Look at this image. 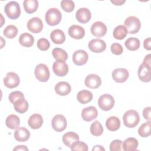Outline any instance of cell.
Listing matches in <instances>:
<instances>
[{
	"label": "cell",
	"mask_w": 151,
	"mask_h": 151,
	"mask_svg": "<svg viewBox=\"0 0 151 151\" xmlns=\"http://www.w3.org/2000/svg\"><path fill=\"white\" fill-rule=\"evenodd\" d=\"M123 120L125 126L129 128H133L138 124L140 121V116L136 110H129L124 114Z\"/></svg>",
	"instance_id": "cell-1"
},
{
	"label": "cell",
	"mask_w": 151,
	"mask_h": 151,
	"mask_svg": "<svg viewBox=\"0 0 151 151\" xmlns=\"http://www.w3.org/2000/svg\"><path fill=\"white\" fill-rule=\"evenodd\" d=\"M4 12L10 19H16L21 14L20 6L16 1H10L5 5Z\"/></svg>",
	"instance_id": "cell-2"
},
{
	"label": "cell",
	"mask_w": 151,
	"mask_h": 151,
	"mask_svg": "<svg viewBox=\"0 0 151 151\" xmlns=\"http://www.w3.org/2000/svg\"><path fill=\"white\" fill-rule=\"evenodd\" d=\"M62 15L61 12L57 8H52L49 9L45 16L47 23L51 26H55L58 24L61 20Z\"/></svg>",
	"instance_id": "cell-3"
},
{
	"label": "cell",
	"mask_w": 151,
	"mask_h": 151,
	"mask_svg": "<svg viewBox=\"0 0 151 151\" xmlns=\"http://www.w3.org/2000/svg\"><path fill=\"white\" fill-rule=\"evenodd\" d=\"M124 27L127 29V32L130 34H134L139 32L141 27L139 19L134 16H130L124 21Z\"/></svg>",
	"instance_id": "cell-4"
},
{
	"label": "cell",
	"mask_w": 151,
	"mask_h": 151,
	"mask_svg": "<svg viewBox=\"0 0 151 151\" xmlns=\"http://www.w3.org/2000/svg\"><path fill=\"white\" fill-rule=\"evenodd\" d=\"M34 74L36 78L41 82H46L50 78V70L44 64H38L35 68Z\"/></svg>",
	"instance_id": "cell-5"
},
{
	"label": "cell",
	"mask_w": 151,
	"mask_h": 151,
	"mask_svg": "<svg viewBox=\"0 0 151 151\" xmlns=\"http://www.w3.org/2000/svg\"><path fill=\"white\" fill-rule=\"evenodd\" d=\"M114 99L113 97L109 94L101 95L98 100V105L99 107L104 111L111 110L114 105Z\"/></svg>",
	"instance_id": "cell-6"
},
{
	"label": "cell",
	"mask_w": 151,
	"mask_h": 151,
	"mask_svg": "<svg viewBox=\"0 0 151 151\" xmlns=\"http://www.w3.org/2000/svg\"><path fill=\"white\" fill-rule=\"evenodd\" d=\"M151 65L143 63L140 65L137 71L139 78L143 82H149L151 77Z\"/></svg>",
	"instance_id": "cell-7"
},
{
	"label": "cell",
	"mask_w": 151,
	"mask_h": 151,
	"mask_svg": "<svg viewBox=\"0 0 151 151\" xmlns=\"http://www.w3.org/2000/svg\"><path fill=\"white\" fill-rule=\"evenodd\" d=\"M67 120L62 114L55 115L51 121L52 127L57 132H61L64 130L67 127Z\"/></svg>",
	"instance_id": "cell-8"
},
{
	"label": "cell",
	"mask_w": 151,
	"mask_h": 151,
	"mask_svg": "<svg viewBox=\"0 0 151 151\" xmlns=\"http://www.w3.org/2000/svg\"><path fill=\"white\" fill-rule=\"evenodd\" d=\"M54 74L59 77H64L68 72V67L64 61L56 60L52 65Z\"/></svg>",
	"instance_id": "cell-9"
},
{
	"label": "cell",
	"mask_w": 151,
	"mask_h": 151,
	"mask_svg": "<svg viewBox=\"0 0 151 151\" xmlns=\"http://www.w3.org/2000/svg\"><path fill=\"white\" fill-rule=\"evenodd\" d=\"M20 83V79L17 74L13 72H9L6 74L4 79V85L9 88H13L17 87Z\"/></svg>",
	"instance_id": "cell-10"
},
{
	"label": "cell",
	"mask_w": 151,
	"mask_h": 151,
	"mask_svg": "<svg viewBox=\"0 0 151 151\" xmlns=\"http://www.w3.org/2000/svg\"><path fill=\"white\" fill-rule=\"evenodd\" d=\"M88 48L92 52L95 53H99L104 51L106 48V42L99 38L91 40L88 44Z\"/></svg>",
	"instance_id": "cell-11"
},
{
	"label": "cell",
	"mask_w": 151,
	"mask_h": 151,
	"mask_svg": "<svg viewBox=\"0 0 151 151\" xmlns=\"http://www.w3.org/2000/svg\"><path fill=\"white\" fill-rule=\"evenodd\" d=\"M28 29L32 33H39L43 28V23L38 17H33L27 22Z\"/></svg>",
	"instance_id": "cell-12"
},
{
	"label": "cell",
	"mask_w": 151,
	"mask_h": 151,
	"mask_svg": "<svg viewBox=\"0 0 151 151\" xmlns=\"http://www.w3.org/2000/svg\"><path fill=\"white\" fill-rule=\"evenodd\" d=\"M112 78L117 83H122L125 82L129 76L127 70L123 68H119L114 70L111 74Z\"/></svg>",
	"instance_id": "cell-13"
},
{
	"label": "cell",
	"mask_w": 151,
	"mask_h": 151,
	"mask_svg": "<svg viewBox=\"0 0 151 151\" xmlns=\"http://www.w3.org/2000/svg\"><path fill=\"white\" fill-rule=\"evenodd\" d=\"M91 34L96 37H101L106 35L107 32L106 25L101 21H97L93 24L91 27Z\"/></svg>",
	"instance_id": "cell-14"
},
{
	"label": "cell",
	"mask_w": 151,
	"mask_h": 151,
	"mask_svg": "<svg viewBox=\"0 0 151 151\" xmlns=\"http://www.w3.org/2000/svg\"><path fill=\"white\" fill-rule=\"evenodd\" d=\"M88 59V54L84 50H79L73 53V61L77 65H82L86 64Z\"/></svg>",
	"instance_id": "cell-15"
},
{
	"label": "cell",
	"mask_w": 151,
	"mask_h": 151,
	"mask_svg": "<svg viewBox=\"0 0 151 151\" xmlns=\"http://www.w3.org/2000/svg\"><path fill=\"white\" fill-rule=\"evenodd\" d=\"M85 85L92 89H95L98 88L101 84V78L97 74H91L88 75L84 80Z\"/></svg>",
	"instance_id": "cell-16"
},
{
	"label": "cell",
	"mask_w": 151,
	"mask_h": 151,
	"mask_svg": "<svg viewBox=\"0 0 151 151\" xmlns=\"http://www.w3.org/2000/svg\"><path fill=\"white\" fill-rule=\"evenodd\" d=\"M98 116L97 109L94 106H89L83 109L81 112V117L86 122H90Z\"/></svg>",
	"instance_id": "cell-17"
},
{
	"label": "cell",
	"mask_w": 151,
	"mask_h": 151,
	"mask_svg": "<svg viewBox=\"0 0 151 151\" xmlns=\"http://www.w3.org/2000/svg\"><path fill=\"white\" fill-rule=\"evenodd\" d=\"M77 20L82 24L87 23L91 19V14L90 11L86 8H81L77 10L76 14Z\"/></svg>",
	"instance_id": "cell-18"
},
{
	"label": "cell",
	"mask_w": 151,
	"mask_h": 151,
	"mask_svg": "<svg viewBox=\"0 0 151 151\" xmlns=\"http://www.w3.org/2000/svg\"><path fill=\"white\" fill-rule=\"evenodd\" d=\"M68 34L74 39L80 40L84 37L85 30L80 25H73L68 28Z\"/></svg>",
	"instance_id": "cell-19"
},
{
	"label": "cell",
	"mask_w": 151,
	"mask_h": 151,
	"mask_svg": "<svg viewBox=\"0 0 151 151\" xmlns=\"http://www.w3.org/2000/svg\"><path fill=\"white\" fill-rule=\"evenodd\" d=\"M14 137L16 140L24 142L28 140L30 137V132L24 127H19L14 132Z\"/></svg>",
	"instance_id": "cell-20"
},
{
	"label": "cell",
	"mask_w": 151,
	"mask_h": 151,
	"mask_svg": "<svg viewBox=\"0 0 151 151\" xmlns=\"http://www.w3.org/2000/svg\"><path fill=\"white\" fill-rule=\"evenodd\" d=\"M54 89L55 93L57 94L64 96L68 95L70 93L71 87L69 83L67 82L60 81L55 85Z\"/></svg>",
	"instance_id": "cell-21"
},
{
	"label": "cell",
	"mask_w": 151,
	"mask_h": 151,
	"mask_svg": "<svg viewBox=\"0 0 151 151\" xmlns=\"http://www.w3.org/2000/svg\"><path fill=\"white\" fill-rule=\"evenodd\" d=\"M43 123V119L41 115L39 114H32L28 120V124L32 129H38L41 127Z\"/></svg>",
	"instance_id": "cell-22"
},
{
	"label": "cell",
	"mask_w": 151,
	"mask_h": 151,
	"mask_svg": "<svg viewBox=\"0 0 151 151\" xmlns=\"http://www.w3.org/2000/svg\"><path fill=\"white\" fill-rule=\"evenodd\" d=\"M50 38L52 41L55 44H61L65 40V36L64 32L59 29L53 30L50 34Z\"/></svg>",
	"instance_id": "cell-23"
},
{
	"label": "cell",
	"mask_w": 151,
	"mask_h": 151,
	"mask_svg": "<svg viewBox=\"0 0 151 151\" xmlns=\"http://www.w3.org/2000/svg\"><path fill=\"white\" fill-rule=\"evenodd\" d=\"M138 141L134 137H129L126 139L122 144V149L124 151H134L137 149Z\"/></svg>",
	"instance_id": "cell-24"
},
{
	"label": "cell",
	"mask_w": 151,
	"mask_h": 151,
	"mask_svg": "<svg viewBox=\"0 0 151 151\" xmlns=\"http://www.w3.org/2000/svg\"><path fill=\"white\" fill-rule=\"evenodd\" d=\"M77 99L81 104H87L93 99V94L87 90L80 91L77 95Z\"/></svg>",
	"instance_id": "cell-25"
},
{
	"label": "cell",
	"mask_w": 151,
	"mask_h": 151,
	"mask_svg": "<svg viewBox=\"0 0 151 151\" xmlns=\"http://www.w3.org/2000/svg\"><path fill=\"white\" fill-rule=\"evenodd\" d=\"M107 129L111 132L117 130L120 127V121L116 116H111L106 122Z\"/></svg>",
	"instance_id": "cell-26"
},
{
	"label": "cell",
	"mask_w": 151,
	"mask_h": 151,
	"mask_svg": "<svg viewBox=\"0 0 151 151\" xmlns=\"http://www.w3.org/2000/svg\"><path fill=\"white\" fill-rule=\"evenodd\" d=\"M62 140L64 144L70 147L73 143L79 140V136L74 132H68L63 136Z\"/></svg>",
	"instance_id": "cell-27"
},
{
	"label": "cell",
	"mask_w": 151,
	"mask_h": 151,
	"mask_svg": "<svg viewBox=\"0 0 151 151\" xmlns=\"http://www.w3.org/2000/svg\"><path fill=\"white\" fill-rule=\"evenodd\" d=\"M19 42L21 45L25 47H31L34 44V38L31 34L24 32L20 35Z\"/></svg>",
	"instance_id": "cell-28"
},
{
	"label": "cell",
	"mask_w": 151,
	"mask_h": 151,
	"mask_svg": "<svg viewBox=\"0 0 151 151\" xmlns=\"http://www.w3.org/2000/svg\"><path fill=\"white\" fill-rule=\"evenodd\" d=\"M5 124L9 129H17L20 124V119L15 114H10L6 119Z\"/></svg>",
	"instance_id": "cell-29"
},
{
	"label": "cell",
	"mask_w": 151,
	"mask_h": 151,
	"mask_svg": "<svg viewBox=\"0 0 151 151\" xmlns=\"http://www.w3.org/2000/svg\"><path fill=\"white\" fill-rule=\"evenodd\" d=\"M25 11L27 14L35 12L38 7V2L37 0H25L23 2Z\"/></svg>",
	"instance_id": "cell-30"
},
{
	"label": "cell",
	"mask_w": 151,
	"mask_h": 151,
	"mask_svg": "<svg viewBox=\"0 0 151 151\" xmlns=\"http://www.w3.org/2000/svg\"><path fill=\"white\" fill-rule=\"evenodd\" d=\"M127 33L128 32L126 27L124 25H120L117 26L114 28L113 35L115 39L121 40L124 39L126 37Z\"/></svg>",
	"instance_id": "cell-31"
},
{
	"label": "cell",
	"mask_w": 151,
	"mask_h": 151,
	"mask_svg": "<svg viewBox=\"0 0 151 151\" xmlns=\"http://www.w3.org/2000/svg\"><path fill=\"white\" fill-rule=\"evenodd\" d=\"M127 49L130 51H135L140 47V40L135 37H130L124 42Z\"/></svg>",
	"instance_id": "cell-32"
},
{
	"label": "cell",
	"mask_w": 151,
	"mask_h": 151,
	"mask_svg": "<svg viewBox=\"0 0 151 151\" xmlns=\"http://www.w3.org/2000/svg\"><path fill=\"white\" fill-rule=\"evenodd\" d=\"M53 57L56 60L65 61L68 58V54L64 50L60 48H55L52 51Z\"/></svg>",
	"instance_id": "cell-33"
},
{
	"label": "cell",
	"mask_w": 151,
	"mask_h": 151,
	"mask_svg": "<svg viewBox=\"0 0 151 151\" xmlns=\"http://www.w3.org/2000/svg\"><path fill=\"white\" fill-rule=\"evenodd\" d=\"M90 132L95 136H99L103 132V128L99 121H95L90 126Z\"/></svg>",
	"instance_id": "cell-34"
},
{
	"label": "cell",
	"mask_w": 151,
	"mask_h": 151,
	"mask_svg": "<svg viewBox=\"0 0 151 151\" xmlns=\"http://www.w3.org/2000/svg\"><path fill=\"white\" fill-rule=\"evenodd\" d=\"M150 121L142 124L138 129L139 134L142 137H147L150 135Z\"/></svg>",
	"instance_id": "cell-35"
},
{
	"label": "cell",
	"mask_w": 151,
	"mask_h": 151,
	"mask_svg": "<svg viewBox=\"0 0 151 151\" xmlns=\"http://www.w3.org/2000/svg\"><path fill=\"white\" fill-rule=\"evenodd\" d=\"M18 28L14 25H8L4 30V35L9 39H12L17 36Z\"/></svg>",
	"instance_id": "cell-36"
},
{
	"label": "cell",
	"mask_w": 151,
	"mask_h": 151,
	"mask_svg": "<svg viewBox=\"0 0 151 151\" xmlns=\"http://www.w3.org/2000/svg\"><path fill=\"white\" fill-rule=\"evenodd\" d=\"M28 103L25 99L16 103L14 104V109L15 110V111L21 114L25 113L28 110Z\"/></svg>",
	"instance_id": "cell-37"
},
{
	"label": "cell",
	"mask_w": 151,
	"mask_h": 151,
	"mask_svg": "<svg viewBox=\"0 0 151 151\" xmlns=\"http://www.w3.org/2000/svg\"><path fill=\"white\" fill-rule=\"evenodd\" d=\"M8 99L9 101L14 104L21 100L25 99V97L21 91H15L9 94Z\"/></svg>",
	"instance_id": "cell-38"
},
{
	"label": "cell",
	"mask_w": 151,
	"mask_h": 151,
	"mask_svg": "<svg viewBox=\"0 0 151 151\" xmlns=\"http://www.w3.org/2000/svg\"><path fill=\"white\" fill-rule=\"evenodd\" d=\"M70 149L71 150H83V151H87L88 150V146L86 143H84L82 141H76L73 143L70 146Z\"/></svg>",
	"instance_id": "cell-39"
},
{
	"label": "cell",
	"mask_w": 151,
	"mask_h": 151,
	"mask_svg": "<svg viewBox=\"0 0 151 151\" xmlns=\"http://www.w3.org/2000/svg\"><path fill=\"white\" fill-rule=\"evenodd\" d=\"M75 4L74 1L71 0H63L61 2V8L67 12H71L74 9Z\"/></svg>",
	"instance_id": "cell-40"
},
{
	"label": "cell",
	"mask_w": 151,
	"mask_h": 151,
	"mask_svg": "<svg viewBox=\"0 0 151 151\" xmlns=\"http://www.w3.org/2000/svg\"><path fill=\"white\" fill-rule=\"evenodd\" d=\"M50 47V44L46 38H42L39 39L37 41V47L41 51H46L49 49Z\"/></svg>",
	"instance_id": "cell-41"
},
{
	"label": "cell",
	"mask_w": 151,
	"mask_h": 151,
	"mask_svg": "<svg viewBox=\"0 0 151 151\" xmlns=\"http://www.w3.org/2000/svg\"><path fill=\"white\" fill-rule=\"evenodd\" d=\"M122 141L120 140L116 139L113 140L110 145V151H120L122 149Z\"/></svg>",
	"instance_id": "cell-42"
},
{
	"label": "cell",
	"mask_w": 151,
	"mask_h": 151,
	"mask_svg": "<svg viewBox=\"0 0 151 151\" xmlns=\"http://www.w3.org/2000/svg\"><path fill=\"white\" fill-rule=\"evenodd\" d=\"M110 50L111 52L114 55H120L123 51V47L119 43L112 44L110 47Z\"/></svg>",
	"instance_id": "cell-43"
},
{
	"label": "cell",
	"mask_w": 151,
	"mask_h": 151,
	"mask_svg": "<svg viewBox=\"0 0 151 151\" xmlns=\"http://www.w3.org/2000/svg\"><path fill=\"white\" fill-rule=\"evenodd\" d=\"M150 110H151V107H145L143 110V116L145 119L150 121Z\"/></svg>",
	"instance_id": "cell-44"
},
{
	"label": "cell",
	"mask_w": 151,
	"mask_h": 151,
	"mask_svg": "<svg viewBox=\"0 0 151 151\" xmlns=\"http://www.w3.org/2000/svg\"><path fill=\"white\" fill-rule=\"evenodd\" d=\"M151 38L150 37H148L147 38L145 39L143 42V47L145 49L147 50H151Z\"/></svg>",
	"instance_id": "cell-45"
},
{
	"label": "cell",
	"mask_w": 151,
	"mask_h": 151,
	"mask_svg": "<svg viewBox=\"0 0 151 151\" xmlns=\"http://www.w3.org/2000/svg\"><path fill=\"white\" fill-rule=\"evenodd\" d=\"M13 150H28V148L26 146L24 145H19L17 146L15 148H14Z\"/></svg>",
	"instance_id": "cell-46"
},
{
	"label": "cell",
	"mask_w": 151,
	"mask_h": 151,
	"mask_svg": "<svg viewBox=\"0 0 151 151\" xmlns=\"http://www.w3.org/2000/svg\"><path fill=\"white\" fill-rule=\"evenodd\" d=\"M92 150L93 151H94V150H97V151H104L105 149L102 146L95 145L93 147V148L92 149Z\"/></svg>",
	"instance_id": "cell-47"
},
{
	"label": "cell",
	"mask_w": 151,
	"mask_h": 151,
	"mask_svg": "<svg viewBox=\"0 0 151 151\" xmlns=\"http://www.w3.org/2000/svg\"><path fill=\"white\" fill-rule=\"evenodd\" d=\"M125 2H126V1H117V0H115V1L111 0V2L114 4L115 5H122Z\"/></svg>",
	"instance_id": "cell-48"
}]
</instances>
